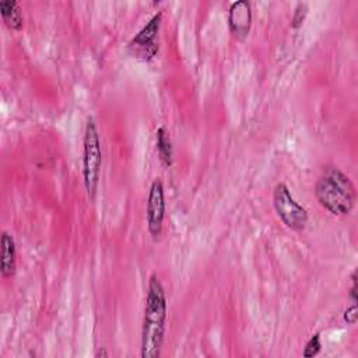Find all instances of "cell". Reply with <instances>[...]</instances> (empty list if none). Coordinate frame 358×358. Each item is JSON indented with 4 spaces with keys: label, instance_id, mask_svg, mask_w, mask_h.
<instances>
[{
    "label": "cell",
    "instance_id": "cell-1",
    "mask_svg": "<svg viewBox=\"0 0 358 358\" xmlns=\"http://www.w3.org/2000/svg\"><path fill=\"white\" fill-rule=\"evenodd\" d=\"M168 305L159 278L152 274L148 280L141 326V357L157 358L161 354L166 327Z\"/></svg>",
    "mask_w": 358,
    "mask_h": 358
},
{
    "label": "cell",
    "instance_id": "cell-2",
    "mask_svg": "<svg viewBox=\"0 0 358 358\" xmlns=\"http://www.w3.org/2000/svg\"><path fill=\"white\" fill-rule=\"evenodd\" d=\"M319 204L333 215H347L355 204V187L337 166H327L315 185Z\"/></svg>",
    "mask_w": 358,
    "mask_h": 358
},
{
    "label": "cell",
    "instance_id": "cell-7",
    "mask_svg": "<svg viewBox=\"0 0 358 358\" xmlns=\"http://www.w3.org/2000/svg\"><path fill=\"white\" fill-rule=\"evenodd\" d=\"M228 25L232 35L238 39H245L252 25V7L246 0L231 3L228 8Z\"/></svg>",
    "mask_w": 358,
    "mask_h": 358
},
{
    "label": "cell",
    "instance_id": "cell-5",
    "mask_svg": "<svg viewBox=\"0 0 358 358\" xmlns=\"http://www.w3.org/2000/svg\"><path fill=\"white\" fill-rule=\"evenodd\" d=\"M161 20L162 11L155 13L150 21L131 38L127 48L133 57L148 62L158 53V32Z\"/></svg>",
    "mask_w": 358,
    "mask_h": 358
},
{
    "label": "cell",
    "instance_id": "cell-6",
    "mask_svg": "<svg viewBox=\"0 0 358 358\" xmlns=\"http://www.w3.org/2000/svg\"><path fill=\"white\" fill-rule=\"evenodd\" d=\"M165 192L164 183L159 178L154 179L147 197V207H145V217H147V228L151 236L155 239L162 232V224L165 218Z\"/></svg>",
    "mask_w": 358,
    "mask_h": 358
},
{
    "label": "cell",
    "instance_id": "cell-8",
    "mask_svg": "<svg viewBox=\"0 0 358 358\" xmlns=\"http://www.w3.org/2000/svg\"><path fill=\"white\" fill-rule=\"evenodd\" d=\"M0 273L1 277L7 278L14 275L15 273V266H17V248L14 238L7 232H1V239H0Z\"/></svg>",
    "mask_w": 358,
    "mask_h": 358
},
{
    "label": "cell",
    "instance_id": "cell-3",
    "mask_svg": "<svg viewBox=\"0 0 358 358\" xmlns=\"http://www.w3.org/2000/svg\"><path fill=\"white\" fill-rule=\"evenodd\" d=\"M101 166H102V150L99 131L94 117H88L84 129L83 138V182L87 192V196L94 200L99 178H101Z\"/></svg>",
    "mask_w": 358,
    "mask_h": 358
},
{
    "label": "cell",
    "instance_id": "cell-14",
    "mask_svg": "<svg viewBox=\"0 0 358 358\" xmlns=\"http://www.w3.org/2000/svg\"><path fill=\"white\" fill-rule=\"evenodd\" d=\"M351 280H352V282H351V288H350V298H351L352 303H357V274L355 273H352Z\"/></svg>",
    "mask_w": 358,
    "mask_h": 358
},
{
    "label": "cell",
    "instance_id": "cell-12",
    "mask_svg": "<svg viewBox=\"0 0 358 358\" xmlns=\"http://www.w3.org/2000/svg\"><path fill=\"white\" fill-rule=\"evenodd\" d=\"M308 14V6L305 3H298L296 7H295V11H294V15H292V20H291V25L294 28H298L302 25L305 17Z\"/></svg>",
    "mask_w": 358,
    "mask_h": 358
},
{
    "label": "cell",
    "instance_id": "cell-9",
    "mask_svg": "<svg viewBox=\"0 0 358 358\" xmlns=\"http://www.w3.org/2000/svg\"><path fill=\"white\" fill-rule=\"evenodd\" d=\"M0 14L3 22L14 31H20L24 25V17L20 8L18 1L15 0H1L0 1Z\"/></svg>",
    "mask_w": 358,
    "mask_h": 358
},
{
    "label": "cell",
    "instance_id": "cell-4",
    "mask_svg": "<svg viewBox=\"0 0 358 358\" xmlns=\"http://www.w3.org/2000/svg\"><path fill=\"white\" fill-rule=\"evenodd\" d=\"M273 206L282 224L294 231H302L308 224V211L292 197L285 183H277L273 190Z\"/></svg>",
    "mask_w": 358,
    "mask_h": 358
},
{
    "label": "cell",
    "instance_id": "cell-13",
    "mask_svg": "<svg viewBox=\"0 0 358 358\" xmlns=\"http://www.w3.org/2000/svg\"><path fill=\"white\" fill-rule=\"evenodd\" d=\"M344 320L348 324H355L357 322V303H352L345 312H344Z\"/></svg>",
    "mask_w": 358,
    "mask_h": 358
},
{
    "label": "cell",
    "instance_id": "cell-10",
    "mask_svg": "<svg viewBox=\"0 0 358 358\" xmlns=\"http://www.w3.org/2000/svg\"><path fill=\"white\" fill-rule=\"evenodd\" d=\"M155 134H157L155 145H157L159 159L165 166H171L173 158H172V143L169 138V133L164 126H159Z\"/></svg>",
    "mask_w": 358,
    "mask_h": 358
},
{
    "label": "cell",
    "instance_id": "cell-11",
    "mask_svg": "<svg viewBox=\"0 0 358 358\" xmlns=\"http://www.w3.org/2000/svg\"><path fill=\"white\" fill-rule=\"evenodd\" d=\"M320 348H322V341H320V333H315L310 336V338L306 341L305 347H303V351H302V355L305 358H312V357H316L319 352H320Z\"/></svg>",
    "mask_w": 358,
    "mask_h": 358
}]
</instances>
